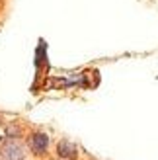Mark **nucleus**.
I'll list each match as a JSON object with an SVG mask.
<instances>
[{
	"label": "nucleus",
	"instance_id": "nucleus-2",
	"mask_svg": "<svg viewBox=\"0 0 158 160\" xmlns=\"http://www.w3.org/2000/svg\"><path fill=\"white\" fill-rule=\"evenodd\" d=\"M27 145L31 148V152L35 154H45L47 152V147H49V137L45 133H33L31 137L27 139Z\"/></svg>",
	"mask_w": 158,
	"mask_h": 160
},
{
	"label": "nucleus",
	"instance_id": "nucleus-3",
	"mask_svg": "<svg viewBox=\"0 0 158 160\" xmlns=\"http://www.w3.org/2000/svg\"><path fill=\"white\" fill-rule=\"evenodd\" d=\"M57 154L61 156V158H76V148H74V145L70 141H67V139H62V141H59V145H57Z\"/></svg>",
	"mask_w": 158,
	"mask_h": 160
},
{
	"label": "nucleus",
	"instance_id": "nucleus-1",
	"mask_svg": "<svg viewBox=\"0 0 158 160\" xmlns=\"http://www.w3.org/2000/svg\"><path fill=\"white\" fill-rule=\"evenodd\" d=\"M0 160H26V147L18 141V137H2L0 139Z\"/></svg>",
	"mask_w": 158,
	"mask_h": 160
}]
</instances>
